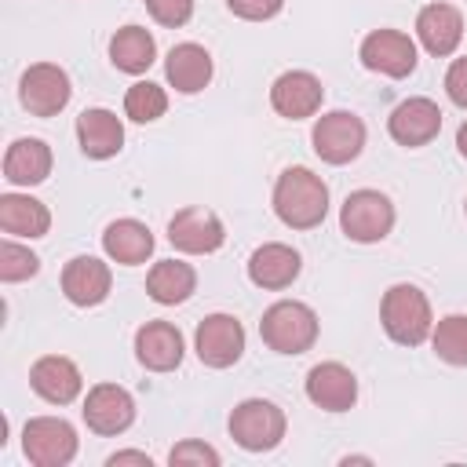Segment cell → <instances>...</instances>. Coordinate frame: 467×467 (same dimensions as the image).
<instances>
[{"label":"cell","mask_w":467,"mask_h":467,"mask_svg":"<svg viewBox=\"0 0 467 467\" xmlns=\"http://www.w3.org/2000/svg\"><path fill=\"white\" fill-rule=\"evenodd\" d=\"M274 215L292 230H314L328 215V186L310 168H285L274 182Z\"/></svg>","instance_id":"obj_1"},{"label":"cell","mask_w":467,"mask_h":467,"mask_svg":"<svg viewBox=\"0 0 467 467\" xmlns=\"http://www.w3.org/2000/svg\"><path fill=\"white\" fill-rule=\"evenodd\" d=\"M379 325L383 332L401 343V347H420L431 328H434V314H431V299L416 288V285H390L379 299Z\"/></svg>","instance_id":"obj_2"},{"label":"cell","mask_w":467,"mask_h":467,"mask_svg":"<svg viewBox=\"0 0 467 467\" xmlns=\"http://www.w3.org/2000/svg\"><path fill=\"white\" fill-rule=\"evenodd\" d=\"M259 336L274 354H306L317 343V314L299 299H277L263 310Z\"/></svg>","instance_id":"obj_3"},{"label":"cell","mask_w":467,"mask_h":467,"mask_svg":"<svg viewBox=\"0 0 467 467\" xmlns=\"http://www.w3.org/2000/svg\"><path fill=\"white\" fill-rule=\"evenodd\" d=\"M230 438L244 449V452H270L281 445L288 420L285 409L266 401V398H244L241 405H234L230 412Z\"/></svg>","instance_id":"obj_4"},{"label":"cell","mask_w":467,"mask_h":467,"mask_svg":"<svg viewBox=\"0 0 467 467\" xmlns=\"http://www.w3.org/2000/svg\"><path fill=\"white\" fill-rule=\"evenodd\" d=\"M77 431L62 416H33L22 427V452L33 467H66L77 456Z\"/></svg>","instance_id":"obj_5"},{"label":"cell","mask_w":467,"mask_h":467,"mask_svg":"<svg viewBox=\"0 0 467 467\" xmlns=\"http://www.w3.org/2000/svg\"><path fill=\"white\" fill-rule=\"evenodd\" d=\"M339 230L358 244H376L394 230V204L379 190H354L339 208Z\"/></svg>","instance_id":"obj_6"},{"label":"cell","mask_w":467,"mask_h":467,"mask_svg":"<svg viewBox=\"0 0 467 467\" xmlns=\"http://www.w3.org/2000/svg\"><path fill=\"white\" fill-rule=\"evenodd\" d=\"M310 142H314V153L325 164H350L365 150V120L358 113H350V109L321 113L314 120Z\"/></svg>","instance_id":"obj_7"},{"label":"cell","mask_w":467,"mask_h":467,"mask_svg":"<svg viewBox=\"0 0 467 467\" xmlns=\"http://www.w3.org/2000/svg\"><path fill=\"white\" fill-rule=\"evenodd\" d=\"M73 88H69V73L55 62H33L22 80H18V102L33 113V117H55L66 109Z\"/></svg>","instance_id":"obj_8"},{"label":"cell","mask_w":467,"mask_h":467,"mask_svg":"<svg viewBox=\"0 0 467 467\" xmlns=\"http://www.w3.org/2000/svg\"><path fill=\"white\" fill-rule=\"evenodd\" d=\"M84 423L99 438H117L135 423V398L120 383H95L80 409Z\"/></svg>","instance_id":"obj_9"},{"label":"cell","mask_w":467,"mask_h":467,"mask_svg":"<svg viewBox=\"0 0 467 467\" xmlns=\"http://www.w3.org/2000/svg\"><path fill=\"white\" fill-rule=\"evenodd\" d=\"M358 58H361L365 69L383 73V77H390V80L409 77V73L416 69V62H420L412 36L401 33V29H372V33L361 40Z\"/></svg>","instance_id":"obj_10"},{"label":"cell","mask_w":467,"mask_h":467,"mask_svg":"<svg viewBox=\"0 0 467 467\" xmlns=\"http://www.w3.org/2000/svg\"><path fill=\"white\" fill-rule=\"evenodd\" d=\"M193 350L208 368H230L244 354V325L234 314H208L193 332Z\"/></svg>","instance_id":"obj_11"},{"label":"cell","mask_w":467,"mask_h":467,"mask_svg":"<svg viewBox=\"0 0 467 467\" xmlns=\"http://www.w3.org/2000/svg\"><path fill=\"white\" fill-rule=\"evenodd\" d=\"M168 241L186 252V255H212L223 248L226 241V226L223 219L212 212V208H201V204H190V208H179L168 223Z\"/></svg>","instance_id":"obj_12"},{"label":"cell","mask_w":467,"mask_h":467,"mask_svg":"<svg viewBox=\"0 0 467 467\" xmlns=\"http://www.w3.org/2000/svg\"><path fill=\"white\" fill-rule=\"evenodd\" d=\"M387 131L398 146H409V150H420L427 142L438 139L441 131V109L434 99H423V95H412L405 102H398L387 117Z\"/></svg>","instance_id":"obj_13"},{"label":"cell","mask_w":467,"mask_h":467,"mask_svg":"<svg viewBox=\"0 0 467 467\" xmlns=\"http://www.w3.org/2000/svg\"><path fill=\"white\" fill-rule=\"evenodd\" d=\"M325 88L310 69H288L270 84V106L285 120H306L321 109Z\"/></svg>","instance_id":"obj_14"},{"label":"cell","mask_w":467,"mask_h":467,"mask_svg":"<svg viewBox=\"0 0 467 467\" xmlns=\"http://www.w3.org/2000/svg\"><path fill=\"white\" fill-rule=\"evenodd\" d=\"M113 288V274L109 263L95 259V255H73L62 266V296L73 306H99Z\"/></svg>","instance_id":"obj_15"},{"label":"cell","mask_w":467,"mask_h":467,"mask_svg":"<svg viewBox=\"0 0 467 467\" xmlns=\"http://www.w3.org/2000/svg\"><path fill=\"white\" fill-rule=\"evenodd\" d=\"M29 387H33L47 405H69V401L80 398L84 376H80V368H77L69 358H62V354H44V358H36L33 368H29Z\"/></svg>","instance_id":"obj_16"},{"label":"cell","mask_w":467,"mask_h":467,"mask_svg":"<svg viewBox=\"0 0 467 467\" xmlns=\"http://www.w3.org/2000/svg\"><path fill=\"white\" fill-rule=\"evenodd\" d=\"M306 398L325 412H347L358 401V376L339 361H321L306 372Z\"/></svg>","instance_id":"obj_17"},{"label":"cell","mask_w":467,"mask_h":467,"mask_svg":"<svg viewBox=\"0 0 467 467\" xmlns=\"http://www.w3.org/2000/svg\"><path fill=\"white\" fill-rule=\"evenodd\" d=\"M182 350H186L182 347V332L171 321L153 317V321L139 325V332H135V358L150 372H171V368H179Z\"/></svg>","instance_id":"obj_18"},{"label":"cell","mask_w":467,"mask_h":467,"mask_svg":"<svg viewBox=\"0 0 467 467\" xmlns=\"http://www.w3.org/2000/svg\"><path fill=\"white\" fill-rule=\"evenodd\" d=\"M303 270V259L296 248L281 244V241H266L259 244L252 255H248V281L255 288H266V292H281L288 288Z\"/></svg>","instance_id":"obj_19"},{"label":"cell","mask_w":467,"mask_h":467,"mask_svg":"<svg viewBox=\"0 0 467 467\" xmlns=\"http://www.w3.org/2000/svg\"><path fill=\"white\" fill-rule=\"evenodd\" d=\"M416 36H420L427 55H434V58L452 55L460 47V40H463V15H460V7H452V4H427V7H420Z\"/></svg>","instance_id":"obj_20"},{"label":"cell","mask_w":467,"mask_h":467,"mask_svg":"<svg viewBox=\"0 0 467 467\" xmlns=\"http://www.w3.org/2000/svg\"><path fill=\"white\" fill-rule=\"evenodd\" d=\"M77 142L84 150V157L91 161H109L120 153L124 146V124L113 109H102V106H91L77 117Z\"/></svg>","instance_id":"obj_21"},{"label":"cell","mask_w":467,"mask_h":467,"mask_svg":"<svg viewBox=\"0 0 467 467\" xmlns=\"http://www.w3.org/2000/svg\"><path fill=\"white\" fill-rule=\"evenodd\" d=\"M212 55L201 47V44H193V40H186V44H175L171 51H168V58H164V77H168V84L175 88V91H182V95H197V91H204L208 88V80H212Z\"/></svg>","instance_id":"obj_22"},{"label":"cell","mask_w":467,"mask_h":467,"mask_svg":"<svg viewBox=\"0 0 467 467\" xmlns=\"http://www.w3.org/2000/svg\"><path fill=\"white\" fill-rule=\"evenodd\" d=\"M51 175V146L44 139H15L4 153V179L11 186H36Z\"/></svg>","instance_id":"obj_23"},{"label":"cell","mask_w":467,"mask_h":467,"mask_svg":"<svg viewBox=\"0 0 467 467\" xmlns=\"http://www.w3.org/2000/svg\"><path fill=\"white\" fill-rule=\"evenodd\" d=\"M0 230L7 237H44L51 230V212L44 201L29 193H4L0 197Z\"/></svg>","instance_id":"obj_24"},{"label":"cell","mask_w":467,"mask_h":467,"mask_svg":"<svg viewBox=\"0 0 467 467\" xmlns=\"http://www.w3.org/2000/svg\"><path fill=\"white\" fill-rule=\"evenodd\" d=\"M102 248H106V255H109L113 263H120V266H139V263H146L150 252H153V234H150V226L139 223V219H117V223L106 226Z\"/></svg>","instance_id":"obj_25"},{"label":"cell","mask_w":467,"mask_h":467,"mask_svg":"<svg viewBox=\"0 0 467 467\" xmlns=\"http://www.w3.org/2000/svg\"><path fill=\"white\" fill-rule=\"evenodd\" d=\"M146 292L153 303L161 306H175V303H186L193 292H197V274L190 263L182 259H161L150 266L146 274Z\"/></svg>","instance_id":"obj_26"},{"label":"cell","mask_w":467,"mask_h":467,"mask_svg":"<svg viewBox=\"0 0 467 467\" xmlns=\"http://www.w3.org/2000/svg\"><path fill=\"white\" fill-rule=\"evenodd\" d=\"M157 58V40L150 29L142 26H120L113 36H109V62L120 69V73H146Z\"/></svg>","instance_id":"obj_27"},{"label":"cell","mask_w":467,"mask_h":467,"mask_svg":"<svg viewBox=\"0 0 467 467\" xmlns=\"http://www.w3.org/2000/svg\"><path fill=\"white\" fill-rule=\"evenodd\" d=\"M431 347L445 365H467V314H449L431 328Z\"/></svg>","instance_id":"obj_28"},{"label":"cell","mask_w":467,"mask_h":467,"mask_svg":"<svg viewBox=\"0 0 467 467\" xmlns=\"http://www.w3.org/2000/svg\"><path fill=\"white\" fill-rule=\"evenodd\" d=\"M164 109H168V95H164V88L153 84V80H135V84L128 88V95H124V113H128L135 124H150V120L164 117Z\"/></svg>","instance_id":"obj_29"},{"label":"cell","mask_w":467,"mask_h":467,"mask_svg":"<svg viewBox=\"0 0 467 467\" xmlns=\"http://www.w3.org/2000/svg\"><path fill=\"white\" fill-rule=\"evenodd\" d=\"M36 270H40L36 252H29L26 244H18V241H11V237L0 241V281H7V285L29 281Z\"/></svg>","instance_id":"obj_30"},{"label":"cell","mask_w":467,"mask_h":467,"mask_svg":"<svg viewBox=\"0 0 467 467\" xmlns=\"http://www.w3.org/2000/svg\"><path fill=\"white\" fill-rule=\"evenodd\" d=\"M168 463L171 467H186V463H193V467H219V452L212 445L197 441V438H186V441H179L168 452Z\"/></svg>","instance_id":"obj_31"},{"label":"cell","mask_w":467,"mask_h":467,"mask_svg":"<svg viewBox=\"0 0 467 467\" xmlns=\"http://www.w3.org/2000/svg\"><path fill=\"white\" fill-rule=\"evenodd\" d=\"M146 11L153 15L157 26L179 29L193 18V0H146Z\"/></svg>","instance_id":"obj_32"},{"label":"cell","mask_w":467,"mask_h":467,"mask_svg":"<svg viewBox=\"0 0 467 467\" xmlns=\"http://www.w3.org/2000/svg\"><path fill=\"white\" fill-rule=\"evenodd\" d=\"M226 7L244 22H266L285 7V0H226Z\"/></svg>","instance_id":"obj_33"},{"label":"cell","mask_w":467,"mask_h":467,"mask_svg":"<svg viewBox=\"0 0 467 467\" xmlns=\"http://www.w3.org/2000/svg\"><path fill=\"white\" fill-rule=\"evenodd\" d=\"M445 95H449L460 109H467V55L449 66V73H445Z\"/></svg>","instance_id":"obj_34"},{"label":"cell","mask_w":467,"mask_h":467,"mask_svg":"<svg viewBox=\"0 0 467 467\" xmlns=\"http://www.w3.org/2000/svg\"><path fill=\"white\" fill-rule=\"evenodd\" d=\"M106 463H109V467H120V463H142V467H150L153 460H150L146 452H139V449H124V452H113Z\"/></svg>","instance_id":"obj_35"},{"label":"cell","mask_w":467,"mask_h":467,"mask_svg":"<svg viewBox=\"0 0 467 467\" xmlns=\"http://www.w3.org/2000/svg\"><path fill=\"white\" fill-rule=\"evenodd\" d=\"M456 150H460V157H467V120H463L460 131H456Z\"/></svg>","instance_id":"obj_36"},{"label":"cell","mask_w":467,"mask_h":467,"mask_svg":"<svg viewBox=\"0 0 467 467\" xmlns=\"http://www.w3.org/2000/svg\"><path fill=\"white\" fill-rule=\"evenodd\" d=\"M463 212H467V201H463Z\"/></svg>","instance_id":"obj_37"}]
</instances>
